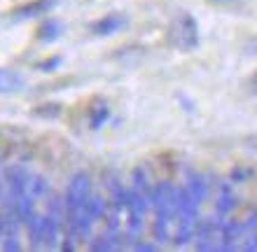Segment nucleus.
<instances>
[{
	"label": "nucleus",
	"instance_id": "0eeeda50",
	"mask_svg": "<svg viewBox=\"0 0 257 252\" xmlns=\"http://www.w3.org/2000/svg\"><path fill=\"white\" fill-rule=\"evenodd\" d=\"M28 240H31V247L38 250V247H45V231H42V215H33L31 222H28Z\"/></svg>",
	"mask_w": 257,
	"mask_h": 252
},
{
	"label": "nucleus",
	"instance_id": "7ed1b4c3",
	"mask_svg": "<svg viewBox=\"0 0 257 252\" xmlns=\"http://www.w3.org/2000/svg\"><path fill=\"white\" fill-rule=\"evenodd\" d=\"M5 182L10 189V196L17 198L21 194H28V182H31V173L26 166H10L5 170Z\"/></svg>",
	"mask_w": 257,
	"mask_h": 252
},
{
	"label": "nucleus",
	"instance_id": "f3484780",
	"mask_svg": "<svg viewBox=\"0 0 257 252\" xmlns=\"http://www.w3.org/2000/svg\"><path fill=\"white\" fill-rule=\"evenodd\" d=\"M252 52H255V54H257V40L252 42Z\"/></svg>",
	"mask_w": 257,
	"mask_h": 252
},
{
	"label": "nucleus",
	"instance_id": "20e7f679",
	"mask_svg": "<svg viewBox=\"0 0 257 252\" xmlns=\"http://www.w3.org/2000/svg\"><path fill=\"white\" fill-rule=\"evenodd\" d=\"M124 24H126V21H124L122 14H105V17H101L96 24H91V33L98 35V38H108V35L122 31Z\"/></svg>",
	"mask_w": 257,
	"mask_h": 252
},
{
	"label": "nucleus",
	"instance_id": "9d476101",
	"mask_svg": "<svg viewBox=\"0 0 257 252\" xmlns=\"http://www.w3.org/2000/svg\"><path fill=\"white\" fill-rule=\"evenodd\" d=\"M231 208H234V194H231L229 187H222V189H220V196H217V215L224 217Z\"/></svg>",
	"mask_w": 257,
	"mask_h": 252
},
{
	"label": "nucleus",
	"instance_id": "4468645a",
	"mask_svg": "<svg viewBox=\"0 0 257 252\" xmlns=\"http://www.w3.org/2000/svg\"><path fill=\"white\" fill-rule=\"evenodd\" d=\"M248 87H250V91H252V94H257V73L250 77V82H248Z\"/></svg>",
	"mask_w": 257,
	"mask_h": 252
},
{
	"label": "nucleus",
	"instance_id": "1a4fd4ad",
	"mask_svg": "<svg viewBox=\"0 0 257 252\" xmlns=\"http://www.w3.org/2000/svg\"><path fill=\"white\" fill-rule=\"evenodd\" d=\"M28 194L33 198H42L49 194V184L42 175H31V182H28Z\"/></svg>",
	"mask_w": 257,
	"mask_h": 252
},
{
	"label": "nucleus",
	"instance_id": "6e6552de",
	"mask_svg": "<svg viewBox=\"0 0 257 252\" xmlns=\"http://www.w3.org/2000/svg\"><path fill=\"white\" fill-rule=\"evenodd\" d=\"M61 31H63V26L59 24V21L49 19V21H45V24L40 26L38 38H40V40H45V42H52V40H56V38L61 35Z\"/></svg>",
	"mask_w": 257,
	"mask_h": 252
},
{
	"label": "nucleus",
	"instance_id": "39448f33",
	"mask_svg": "<svg viewBox=\"0 0 257 252\" xmlns=\"http://www.w3.org/2000/svg\"><path fill=\"white\" fill-rule=\"evenodd\" d=\"M26 87V77L10 68H0V94H17Z\"/></svg>",
	"mask_w": 257,
	"mask_h": 252
},
{
	"label": "nucleus",
	"instance_id": "423d86ee",
	"mask_svg": "<svg viewBox=\"0 0 257 252\" xmlns=\"http://www.w3.org/2000/svg\"><path fill=\"white\" fill-rule=\"evenodd\" d=\"M54 5H56V0H33V3L19 7L14 12V19H33V17H40V14L49 12Z\"/></svg>",
	"mask_w": 257,
	"mask_h": 252
},
{
	"label": "nucleus",
	"instance_id": "f257e3e1",
	"mask_svg": "<svg viewBox=\"0 0 257 252\" xmlns=\"http://www.w3.org/2000/svg\"><path fill=\"white\" fill-rule=\"evenodd\" d=\"M169 42L180 52H190L199 45V24L190 12H180L169 26Z\"/></svg>",
	"mask_w": 257,
	"mask_h": 252
},
{
	"label": "nucleus",
	"instance_id": "9b49d317",
	"mask_svg": "<svg viewBox=\"0 0 257 252\" xmlns=\"http://www.w3.org/2000/svg\"><path fill=\"white\" fill-rule=\"evenodd\" d=\"M108 117H110V110L105 108V105H98V108L94 110V115H91V122H89V124H91V129H98V126H101Z\"/></svg>",
	"mask_w": 257,
	"mask_h": 252
},
{
	"label": "nucleus",
	"instance_id": "f8f14e48",
	"mask_svg": "<svg viewBox=\"0 0 257 252\" xmlns=\"http://www.w3.org/2000/svg\"><path fill=\"white\" fill-rule=\"evenodd\" d=\"M5 231H7V215H0V240L5 238Z\"/></svg>",
	"mask_w": 257,
	"mask_h": 252
},
{
	"label": "nucleus",
	"instance_id": "dca6fc26",
	"mask_svg": "<svg viewBox=\"0 0 257 252\" xmlns=\"http://www.w3.org/2000/svg\"><path fill=\"white\" fill-rule=\"evenodd\" d=\"M210 3H236V0H210Z\"/></svg>",
	"mask_w": 257,
	"mask_h": 252
},
{
	"label": "nucleus",
	"instance_id": "f03ea898",
	"mask_svg": "<svg viewBox=\"0 0 257 252\" xmlns=\"http://www.w3.org/2000/svg\"><path fill=\"white\" fill-rule=\"evenodd\" d=\"M89 196H91V177H89V173H75L70 177L66 196H63V201H66V217L77 215L87 205Z\"/></svg>",
	"mask_w": 257,
	"mask_h": 252
},
{
	"label": "nucleus",
	"instance_id": "ddd939ff",
	"mask_svg": "<svg viewBox=\"0 0 257 252\" xmlns=\"http://www.w3.org/2000/svg\"><path fill=\"white\" fill-rule=\"evenodd\" d=\"M59 63H61V61H59V59H52V61L42 63V68H45V70H49V68H56V66H59Z\"/></svg>",
	"mask_w": 257,
	"mask_h": 252
},
{
	"label": "nucleus",
	"instance_id": "2eb2a0df",
	"mask_svg": "<svg viewBox=\"0 0 257 252\" xmlns=\"http://www.w3.org/2000/svg\"><path fill=\"white\" fill-rule=\"evenodd\" d=\"M136 250H157L155 245H136Z\"/></svg>",
	"mask_w": 257,
	"mask_h": 252
}]
</instances>
